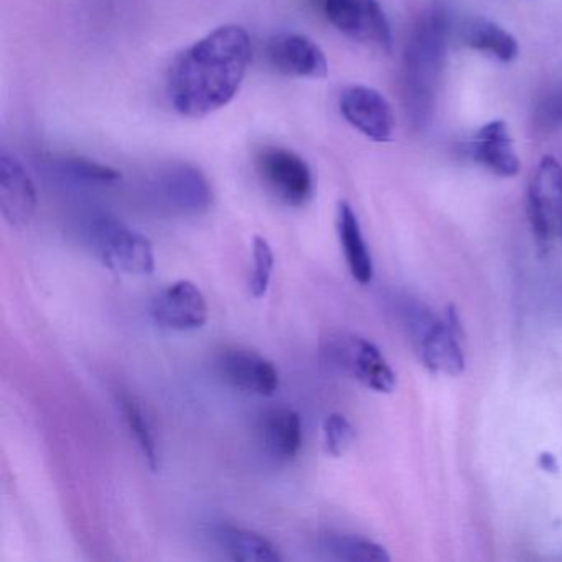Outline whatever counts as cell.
<instances>
[{
  "label": "cell",
  "instance_id": "7c38bea8",
  "mask_svg": "<svg viewBox=\"0 0 562 562\" xmlns=\"http://www.w3.org/2000/svg\"><path fill=\"white\" fill-rule=\"evenodd\" d=\"M0 212L15 229L31 225L37 212V190L34 180L18 157L0 154Z\"/></svg>",
  "mask_w": 562,
  "mask_h": 562
},
{
  "label": "cell",
  "instance_id": "44dd1931",
  "mask_svg": "<svg viewBox=\"0 0 562 562\" xmlns=\"http://www.w3.org/2000/svg\"><path fill=\"white\" fill-rule=\"evenodd\" d=\"M321 551L335 561L348 562H387L391 555L383 546L353 535H324L321 538Z\"/></svg>",
  "mask_w": 562,
  "mask_h": 562
},
{
  "label": "cell",
  "instance_id": "ac0fdd59",
  "mask_svg": "<svg viewBox=\"0 0 562 562\" xmlns=\"http://www.w3.org/2000/svg\"><path fill=\"white\" fill-rule=\"evenodd\" d=\"M220 548L228 554L229 559L238 562H281L282 554L278 546L252 531V529L238 528V526H220L215 532Z\"/></svg>",
  "mask_w": 562,
  "mask_h": 562
},
{
  "label": "cell",
  "instance_id": "8fae6325",
  "mask_svg": "<svg viewBox=\"0 0 562 562\" xmlns=\"http://www.w3.org/2000/svg\"><path fill=\"white\" fill-rule=\"evenodd\" d=\"M160 199L180 215L200 216L213 203L209 179L189 164H172L157 179Z\"/></svg>",
  "mask_w": 562,
  "mask_h": 562
},
{
  "label": "cell",
  "instance_id": "6da1fadb",
  "mask_svg": "<svg viewBox=\"0 0 562 562\" xmlns=\"http://www.w3.org/2000/svg\"><path fill=\"white\" fill-rule=\"evenodd\" d=\"M251 64V41L239 25H223L187 48L170 68L173 110L202 120L232 103Z\"/></svg>",
  "mask_w": 562,
  "mask_h": 562
},
{
  "label": "cell",
  "instance_id": "ffe728a7",
  "mask_svg": "<svg viewBox=\"0 0 562 562\" xmlns=\"http://www.w3.org/2000/svg\"><path fill=\"white\" fill-rule=\"evenodd\" d=\"M52 173L71 186H113L120 182L121 172L83 157H60L50 162Z\"/></svg>",
  "mask_w": 562,
  "mask_h": 562
},
{
  "label": "cell",
  "instance_id": "d4e9b609",
  "mask_svg": "<svg viewBox=\"0 0 562 562\" xmlns=\"http://www.w3.org/2000/svg\"><path fill=\"white\" fill-rule=\"evenodd\" d=\"M355 427L350 420L340 413L328 414L324 420V439L327 452L334 457H341L351 443L355 442Z\"/></svg>",
  "mask_w": 562,
  "mask_h": 562
},
{
  "label": "cell",
  "instance_id": "d6986e66",
  "mask_svg": "<svg viewBox=\"0 0 562 562\" xmlns=\"http://www.w3.org/2000/svg\"><path fill=\"white\" fill-rule=\"evenodd\" d=\"M463 44L486 57L495 58L502 64H509L519 54L518 42L505 29L488 19H470L460 31Z\"/></svg>",
  "mask_w": 562,
  "mask_h": 562
},
{
  "label": "cell",
  "instance_id": "9a60e30c",
  "mask_svg": "<svg viewBox=\"0 0 562 562\" xmlns=\"http://www.w3.org/2000/svg\"><path fill=\"white\" fill-rule=\"evenodd\" d=\"M258 434L266 456L274 462H291L302 447L301 416L291 407H272L262 413Z\"/></svg>",
  "mask_w": 562,
  "mask_h": 562
},
{
  "label": "cell",
  "instance_id": "52a82bcc",
  "mask_svg": "<svg viewBox=\"0 0 562 562\" xmlns=\"http://www.w3.org/2000/svg\"><path fill=\"white\" fill-rule=\"evenodd\" d=\"M532 232L542 241L562 238V166L554 157H542L528 190Z\"/></svg>",
  "mask_w": 562,
  "mask_h": 562
},
{
  "label": "cell",
  "instance_id": "5bb4252c",
  "mask_svg": "<svg viewBox=\"0 0 562 562\" xmlns=\"http://www.w3.org/2000/svg\"><path fill=\"white\" fill-rule=\"evenodd\" d=\"M472 156L479 166L493 176L512 179L519 173L521 162L515 150L505 121L496 120L485 124L472 143Z\"/></svg>",
  "mask_w": 562,
  "mask_h": 562
},
{
  "label": "cell",
  "instance_id": "3957f363",
  "mask_svg": "<svg viewBox=\"0 0 562 562\" xmlns=\"http://www.w3.org/2000/svg\"><path fill=\"white\" fill-rule=\"evenodd\" d=\"M88 245L108 269L146 276L156 269L153 243L143 233L110 215H94L85 228Z\"/></svg>",
  "mask_w": 562,
  "mask_h": 562
},
{
  "label": "cell",
  "instance_id": "30bf717a",
  "mask_svg": "<svg viewBox=\"0 0 562 562\" xmlns=\"http://www.w3.org/2000/svg\"><path fill=\"white\" fill-rule=\"evenodd\" d=\"M216 370L229 386L258 396H272L281 380L271 360L241 347L223 348L216 357Z\"/></svg>",
  "mask_w": 562,
  "mask_h": 562
},
{
  "label": "cell",
  "instance_id": "8992f818",
  "mask_svg": "<svg viewBox=\"0 0 562 562\" xmlns=\"http://www.w3.org/2000/svg\"><path fill=\"white\" fill-rule=\"evenodd\" d=\"M328 22L357 44L387 54L393 32L378 0H322Z\"/></svg>",
  "mask_w": 562,
  "mask_h": 562
},
{
  "label": "cell",
  "instance_id": "484cf974",
  "mask_svg": "<svg viewBox=\"0 0 562 562\" xmlns=\"http://www.w3.org/2000/svg\"><path fill=\"white\" fill-rule=\"evenodd\" d=\"M539 467H541L542 470H546V472L558 473V459H555L552 453L542 452L541 456H539Z\"/></svg>",
  "mask_w": 562,
  "mask_h": 562
},
{
  "label": "cell",
  "instance_id": "5b68a950",
  "mask_svg": "<svg viewBox=\"0 0 562 562\" xmlns=\"http://www.w3.org/2000/svg\"><path fill=\"white\" fill-rule=\"evenodd\" d=\"M256 167L269 192L288 206L307 205L315 192L314 173L294 150L265 146L256 154Z\"/></svg>",
  "mask_w": 562,
  "mask_h": 562
},
{
  "label": "cell",
  "instance_id": "9c48e42d",
  "mask_svg": "<svg viewBox=\"0 0 562 562\" xmlns=\"http://www.w3.org/2000/svg\"><path fill=\"white\" fill-rule=\"evenodd\" d=\"M340 113L358 133L374 143H387L393 137L394 111L386 98L373 88H345L340 94Z\"/></svg>",
  "mask_w": 562,
  "mask_h": 562
},
{
  "label": "cell",
  "instance_id": "ba28073f",
  "mask_svg": "<svg viewBox=\"0 0 562 562\" xmlns=\"http://www.w3.org/2000/svg\"><path fill=\"white\" fill-rule=\"evenodd\" d=\"M150 315L167 330H199L209 321V304L199 285L192 281H177L157 292L150 304Z\"/></svg>",
  "mask_w": 562,
  "mask_h": 562
},
{
  "label": "cell",
  "instance_id": "7a4b0ae2",
  "mask_svg": "<svg viewBox=\"0 0 562 562\" xmlns=\"http://www.w3.org/2000/svg\"><path fill=\"white\" fill-rule=\"evenodd\" d=\"M449 21L443 11H430L414 29L404 57V90L414 124L427 123L436 103L446 61Z\"/></svg>",
  "mask_w": 562,
  "mask_h": 562
},
{
  "label": "cell",
  "instance_id": "603a6c76",
  "mask_svg": "<svg viewBox=\"0 0 562 562\" xmlns=\"http://www.w3.org/2000/svg\"><path fill=\"white\" fill-rule=\"evenodd\" d=\"M532 127L536 134L549 136L562 130V83L548 88L532 108Z\"/></svg>",
  "mask_w": 562,
  "mask_h": 562
},
{
  "label": "cell",
  "instance_id": "cb8c5ba5",
  "mask_svg": "<svg viewBox=\"0 0 562 562\" xmlns=\"http://www.w3.org/2000/svg\"><path fill=\"white\" fill-rule=\"evenodd\" d=\"M272 269H274V252L268 239L255 236L252 239V272L249 278V291L252 297L261 299L268 294L271 284Z\"/></svg>",
  "mask_w": 562,
  "mask_h": 562
},
{
  "label": "cell",
  "instance_id": "e0dca14e",
  "mask_svg": "<svg viewBox=\"0 0 562 562\" xmlns=\"http://www.w3.org/2000/svg\"><path fill=\"white\" fill-rule=\"evenodd\" d=\"M337 229L345 261L355 281L370 284L373 279V261L361 233L360 222L350 203L340 202L337 209Z\"/></svg>",
  "mask_w": 562,
  "mask_h": 562
},
{
  "label": "cell",
  "instance_id": "2e32d148",
  "mask_svg": "<svg viewBox=\"0 0 562 562\" xmlns=\"http://www.w3.org/2000/svg\"><path fill=\"white\" fill-rule=\"evenodd\" d=\"M420 355H423L424 364L432 373L459 376L465 370V360H463L462 348H460L452 321L450 325L434 322L430 327H427L420 345Z\"/></svg>",
  "mask_w": 562,
  "mask_h": 562
},
{
  "label": "cell",
  "instance_id": "277c9868",
  "mask_svg": "<svg viewBox=\"0 0 562 562\" xmlns=\"http://www.w3.org/2000/svg\"><path fill=\"white\" fill-rule=\"evenodd\" d=\"M325 357L338 370L376 393H393L396 387V373L387 363L376 345L360 335H330L324 345Z\"/></svg>",
  "mask_w": 562,
  "mask_h": 562
},
{
  "label": "cell",
  "instance_id": "4fadbf2b",
  "mask_svg": "<svg viewBox=\"0 0 562 562\" xmlns=\"http://www.w3.org/2000/svg\"><path fill=\"white\" fill-rule=\"evenodd\" d=\"M268 60L285 77L322 80L328 75L324 50L302 34H279L268 44Z\"/></svg>",
  "mask_w": 562,
  "mask_h": 562
},
{
  "label": "cell",
  "instance_id": "7402d4cb",
  "mask_svg": "<svg viewBox=\"0 0 562 562\" xmlns=\"http://www.w3.org/2000/svg\"><path fill=\"white\" fill-rule=\"evenodd\" d=\"M121 413L124 416L127 429L133 434L134 440L139 446L140 452L146 457L150 469H159V450H157L156 437H154L153 427L144 413L140 404L134 397L123 394L120 397Z\"/></svg>",
  "mask_w": 562,
  "mask_h": 562
}]
</instances>
